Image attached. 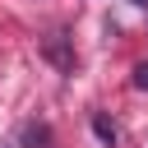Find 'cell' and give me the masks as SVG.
I'll return each mask as SVG.
<instances>
[{
	"label": "cell",
	"instance_id": "cell-1",
	"mask_svg": "<svg viewBox=\"0 0 148 148\" xmlns=\"http://www.w3.org/2000/svg\"><path fill=\"white\" fill-rule=\"evenodd\" d=\"M42 51H46V60H51V65H60V69H74V51H69L65 32H51V37L42 42Z\"/></svg>",
	"mask_w": 148,
	"mask_h": 148
},
{
	"label": "cell",
	"instance_id": "cell-2",
	"mask_svg": "<svg viewBox=\"0 0 148 148\" xmlns=\"http://www.w3.org/2000/svg\"><path fill=\"white\" fill-rule=\"evenodd\" d=\"M92 130H97V139H102V143H116V125H111L106 116H92Z\"/></svg>",
	"mask_w": 148,
	"mask_h": 148
},
{
	"label": "cell",
	"instance_id": "cell-4",
	"mask_svg": "<svg viewBox=\"0 0 148 148\" xmlns=\"http://www.w3.org/2000/svg\"><path fill=\"white\" fill-rule=\"evenodd\" d=\"M134 5H148V0H134Z\"/></svg>",
	"mask_w": 148,
	"mask_h": 148
},
{
	"label": "cell",
	"instance_id": "cell-3",
	"mask_svg": "<svg viewBox=\"0 0 148 148\" xmlns=\"http://www.w3.org/2000/svg\"><path fill=\"white\" fill-rule=\"evenodd\" d=\"M134 88H148V65H134Z\"/></svg>",
	"mask_w": 148,
	"mask_h": 148
}]
</instances>
